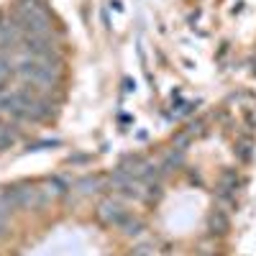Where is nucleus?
Listing matches in <instances>:
<instances>
[{"instance_id":"nucleus-2","label":"nucleus","mask_w":256,"mask_h":256,"mask_svg":"<svg viewBox=\"0 0 256 256\" xmlns=\"http://www.w3.org/2000/svg\"><path fill=\"white\" fill-rule=\"evenodd\" d=\"M20 44H24V49L34 59H49V62H52V56L56 59V44L49 36H24Z\"/></svg>"},{"instance_id":"nucleus-10","label":"nucleus","mask_w":256,"mask_h":256,"mask_svg":"<svg viewBox=\"0 0 256 256\" xmlns=\"http://www.w3.org/2000/svg\"><path fill=\"white\" fill-rule=\"evenodd\" d=\"M134 256H148V246H141V248H136V251H134Z\"/></svg>"},{"instance_id":"nucleus-1","label":"nucleus","mask_w":256,"mask_h":256,"mask_svg":"<svg viewBox=\"0 0 256 256\" xmlns=\"http://www.w3.org/2000/svg\"><path fill=\"white\" fill-rule=\"evenodd\" d=\"M16 72L34 84H41V90H52V82L59 80V67L49 59H24L16 67Z\"/></svg>"},{"instance_id":"nucleus-11","label":"nucleus","mask_w":256,"mask_h":256,"mask_svg":"<svg viewBox=\"0 0 256 256\" xmlns=\"http://www.w3.org/2000/svg\"><path fill=\"white\" fill-rule=\"evenodd\" d=\"M0 95H6V82L0 80Z\"/></svg>"},{"instance_id":"nucleus-9","label":"nucleus","mask_w":256,"mask_h":256,"mask_svg":"<svg viewBox=\"0 0 256 256\" xmlns=\"http://www.w3.org/2000/svg\"><path fill=\"white\" fill-rule=\"evenodd\" d=\"M6 230H8V210L0 205V236H3Z\"/></svg>"},{"instance_id":"nucleus-8","label":"nucleus","mask_w":256,"mask_h":256,"mask_svg":"<svg viewBox=\"0 0 256 256\" xmlns=\"http://www.w3.org/2000/svg\"><path fill=\"white\" fill-rule=\"evenodd\" d=\"M10 74H16V67L10 64V59H8V56H3V54H0V80L6 82Z\"/></svg>"},{"instance_id":"nucleus-5","label":"nucleus","mask_w":256,"mask_h":256,"mask_svg":"<svg viewBox=\"0 0 256 256\" xmlns=\"http://www.w3.org/2000/svg\"><path fill=\"white\" fill-rule=\"evenodd\" d=\"M210 226L216 228V233H226V230H228V218L223 216L220 210H216V212L210 216Z\"/></svg>"},{"instance_id":"nucleus-7","label":"nucleus","mask_w":256,"mask_h":256,"mask_svg":"<svg viewBox=\"0 0 256 256\" xmlns=\"http://www.w3.org/2000/svg\"><path fill=\"white\" fill-rule=\"evenodd\" d=\"M49 187H52L49 192H54V195H67V190H70V184L64 182L62 177H52L49 180Z\"/></svg>"},{"instance_id":"nucleus-3","label":"nucleus","mask_w":256,"mask_h":256,"mask_svg":"<svg viewBox=\"0 0 256 256\" xmlns=\"http://www.w3.org/2000/svg\"><path fill=\"white\" fill-rule=\"evenodd\" d=\"M98 216H100V220H102V223L120 228V226L126 223V218L131 216V212H128L120 202H116V200H102V202H100V208H98Z\"/></svg>"},{"instance_id":"nucleus-4","label":"nucleus","mask_w":256,"mask_h":256,"mask_svg":"<svg viewBox=\"0 0 256 256\" xmlns=\"http://www.w3.org/2000/svg\"><path fill=\"white\" fill-rule=\"evenodd\" d=\"M120 230L126 233V236H141V233H144V223L138 218H134V216H128L126 223L120 226Z\"/></svg>"},{"instance_id":"nucleus-6","label":"nucleus","mask_w":256,"mask_h":256,"mask_svg":"<svg viewBox=\"0 0 256 256\" xmlns=\"http://www.w3.org/2000/svg\"><path fill=\"white\" fill-rule=\"evenodd\" d=\"M98 187H100L98 177H84V180L77 182V190L82 192V195H88V192H98Z\"/></svg>"}]
</instances>
